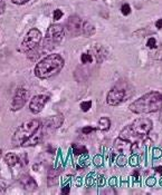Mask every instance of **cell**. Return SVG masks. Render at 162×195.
I'll list each match as a JSON object with an SVG mask.
<instances>
[{
	"label": "cell",
	"mask_w": 162,
	"mask_h": 195,
	"mask_svg": "<svg viewBox=\"0 0 162 195\" xmlns=\"http://www.w3.org/2000/svg\"><path fill=\"white\" fill-rule=\"evenodd\" d=\"M63 67H64V59L57 54H52L45 57L44 59H41L39 62H37L35 67V75L41 79L49 78L58 74Z\"/></svg>",
	"instance_id": "2"
},
{
	"label": "cell",
	"mask_w": 162,
	"mask_h": 195,
	"mask_svg": "<svg viewBox=\"0 0 162 195\" xmlns=\"http://www.w3.org/2000/svg\"><path fill=\"white\" fill-rule=\"evenodd\" d=\"M146 45H148L149 48H155V47H157V40L154 39V38H150V39L148 40Z\"/></svg>",
	"instance_id": "22"
},
{
	"label": "cell",
	"mask_w": 162,
	"mask_h": 195,
	"mask_svg": "<svg viewBox=\"0 0 162 195\" xmlns=\"http://www.w3.org/2000/svg\"><path fill=\"white\" fill-rule=\"evenodd\" d=\"M20 183L22 187L28 192H33L37 188V182L29 175H22L20 177Z\"/></svg>",
	"instance_id": "13"
},
{
	"label": "cell",
	"mask_w": 162,
	"mask_h": 195,
	"mask_svg": "<svg viewBox=\"0 0 162 195\" xmlns=\"http://www.w3.org/2000/svg\"><path fill=\"white\" fill-rule=\"evenodd\" d=\"M41 40V34L38 29H31L28 31L25 39L21 44V50L25 53H29L33 49H35Z\"/></svg>",
	"instance_id": "6"
},
{
	"label": "cell",
	"mask_w": 162,
	"mask_h": 195,
	"mask_svg": "<svg viewBox=\"0 0 162 195\" xmlns=\"http://www.w3.org/2000/svg\"><path fill=\"white\" fill-rule=\"evenodd\" d=\"M152 129V122L149 118H138L121 132L120 137L130 141L132 144H135L136 141H140L142 137L146 136Z\"/></svg>",
	"instance_id": "3"
},
{
	"label": "cell",
	"mask_w": 162,
	"mask_h": 195,
	"mask_svg": "<svg viewBox=\"0 0 162 195\" xmlns=\"http://www.w3.org/2000/svg\"><path fill=\"white\" fill-rule=\"evenodd\" d=\"M92 56L90 55V54H83L82 56H81V60L82 62L84 64H88V62H92Z\"/></svg>",
	"instance_id": "18"
},
{
	"label": "cell",
	"mask_w": 162,
	"mask_h": 195,
	"mask_svg": "<svg viewBox=\"0 0 162 195\" xmlns=\"http://www.w3.org/2000/svg\"><path fill=\"white\" fill-rule=\"evenodd\" d=\"M72 147H73V152H74L75 155H83V154H86V153H87V148L84 146H81V145L73 144Z\"/></svg>",
	"instance_id": "17"
},
{
	"label": "cell",
	"mask_w": 162,
	"mask_h": 195,
	"mask_svg": "<svg viewBox=\"0 0 162 195\" xmlns=\"http://www.w3.org/2000/svg\"><path fill=\"white\" fill-rule=\"evenodd\" d=\"M61 193L63 194H68L70 193V186H65L63 190H61Z\"/></svg>",
	"instance_id": "26"
},
{
	"label": "cell",
	"mask_w": 162,
	"mask_h": 195,
	"mask_svg": "<svg viewBox=\"0 0 162 195\" xmlns=\"http://www.w3.org/2000/svg\"><path fill=\"white\" fill-rule=\"evenodd\" d=\"M155 26H157V28H158V29H161V28H162V19H160V20H158V21H157Z\"/></svg>",
	"instance_id": "27"
},
{
	"label": "cell",
	"mask_w": 162,
	"mask_h": 195,
	"mask_svg": "<svg viewBox=\"0 0 162 195\" xmlns=\"http://www.w3.org/2000/svg\"><path fill=\"white\" fill-rule=\"evenodd\" d=\"M130 111L135 114H148L162 109V94L151 92L141 96L130 105Z\"/></svg>",
	"instance_id": "1"
},
{
	"label": "cell",
	"mask_w": 162,
	"mask_h": 195,
	"mask_svg": "<svg viewBox=\"0 0 162 195\" xmlns=\"http://www.w3.org/2000/svg\"><path fill=\"white\" fill-rule=\"evenodd\" d=\"M11 1L16 4H26V2H28L29 0H11Z\"/></svg>",
	"instance_id": "24"
},
{
	"label": "cell",
	"mask_w": 162,
	"mask_h": 195,
	"mask_svg": "<svg viewBox=\"0 0 162 195\" xmlns=\"http://www.w3.org/2000/svg\"><path fill=\"white\" fill-rule=\"evenodd\" d=\"M4 161H6V163H7L9 166H13V165H16L17 163H19V157H18L16 154L9 153V154L6 155Z\"/></svg>",
	"instance_id": "15"
},
{
	"label": "cell",
	"mask_w": 162,
	"mask_h": 195,
	"mask_svg": "<svg viewBox=\"0 0 162 195\" xmlns=\"http://www.w3.org/2000/svg\"><path fill=\"white\" fill-rule=\"evenodd\" d=\"M121 11H122V13L124 15V16L129 15V13L131 12V7H130V4H123L122 8H121Z\"/></svg>",
	"instance_id": "20"
},
{
	"label": "cell",
	"mask_w": 162,
	"mask_h": 195,
	"mask_svg": "<svg viewBox=\"0 0 162 195\" xmlns=\"http://www.w3.org/2000/svg\"><path fill=\"white\" fill-rule=\"evenodd\" d=\"M64 38V29L59 25H52L47 29L46 37L44 40V48L50 49L55 48Z\"/></svg>",
	"instance_id": "5"
},
{
	"label": "cell",
	"mask_w": 162,
	"mask_h": 195,
	"mask_svg": "<svg viewBox=\"0 0 162 195\" xmlns=\"http://www.w3.org/2000/svg\"><path fill=\"white\" fill-rule=\"evenodd\" d=\"M130 95L126 93V89L122 87H113L107 94L106 102L111 106H118L121 103H123L125 99H127Z\"/></svg>",
	"instance_id": "7"
},
{
	"label": "cell",
	"mask_w": 162,
	"mask_h": 195,
	"mask_svg": "<svg viewBox=\"0 0 162 195\" xmlns=\"http://www.w3.org/2000/svg\"><path fill=\"white\" fill-rule=\"evenodd\" d=\"M4 11V2L2 0H0V15Z\"/></svg>",
	"instance_id": "25"
},
{
	"label": "cell",
	"mask_w": 162,
	"mask_h": 195,
	"mask_svg": "<svg viewBox=\"0 0 162 195\" xmlns=\"http://www.w3.org/2000/svg\"><path fill=\"white\" fill-rule=\"evenodd\" d=\"M92 132H94V128L91 127V126H86V127L82 128V133L83 134H91Z\"/></svg>",
	"instance_id": "23"
},
{
	"label": "cell",
	"mask_w": 162,
	"mask_h": 195,
	"mask_svg": "<svg viewBox=\"0 0 162 195\" xmlns=\"http://www.w3.org/2000/svg\"><path fill=\"white\" fill-rule=\"evenodd\" d=\"M28 97H29V92L25 88H19L13 99L11 109L13 111H19L20 108H22L27 103V100H28Z\"/></svg>",
	"instance_id": "9"
},
{
	"label": "cell",
	"mask_w": 162,
	"mask_h": 195,
	"mask_svg": "<svg viewBox=\"0 0 162 195\" xmlns=\"http://www.w3.org/2000/svg\"><path fill=\"white\" fill-rule=\"evenodd\" d=\"M91 51H92L93 55L95 56L97 62H104V60L106 59V57H107V54H109L107 53V50H106L102 45H98V44L95 45V46L91 49Z\"/></svg>",
	"instance_id": "12"
},
{
	"label": "cell",
	"mask_w": 162,
	"mask_h": 195,
	"mask_svg": "<svg viewBox=\"0 0 162 195\" xmlns=\"http://www.w3.org/2000/svg\"><path fill=\"white\" fill-rule=\"evenodd\" d=\"M61 17H63V11L59 10V9H56V10L54 11V19H55V20H59Z\"/></svg>",
	"instance_id": "21"
},
{
	"label": "cell",
	"mask_w": 162,
	"mask_h": 195,
	"mask_svg": "<svg viewBox=\"0 0 162 195\" xmlns=\"http://www.w3.org/2000/svg\"><path fill=\"white\" fill-rule=\"evenodd\" d=\"M66 27H67V31L70 36H78L82 34V30H83V21L82 19L78 17V16H70L68 21L66 23Z\"/></svg>",
	"instance_id": "8"
},
{
	"label": "cell",
	"mask_w": 162,
	"mask_h": 195,
	"mask_svg": "<svg viewBox=\"0 0 162 195\" xmlns=\"http://www.w3.org/2000/svg\"><path fill=\"white\" fill-rule=\"evenodd\" d=\"M40 122L37 119H31L29 122H26L21 124L15 132L13 137V146H19L22 145L37 129L39 128Z\"/></svg>",
	"instance_id": "4"
},
{
	"label": "cell",
	"mask_w": 162,
	"mask_h": 195,
	"mask_svg": "<svg viewBox=\"0 0 162 195\" xmlns=\"http://www.w3.org/2000/svg\"><path fill=\"white\" fill-rule=\"evenodd\" d=\"M82 32H83L86 37H90V36L94 35L95 28H94V26H93L91 22L85 21V22H83V30H82Z\"/></svg>",
	"instance_id": "14"
},
{
	"label": "cell",
	"mask_w": 162,
	"mask_h": 195,
	"mask_svg": "<svg viewBox=\"0 0 162 195\" xmlns=\"http://www.w3.org/2000/svg\"><path fill=\"white\" fill-rule=\"evenodd\" d=\"M48 100H49V97L47 95H37V96L31 98L30 104H29V109L34 114L40 113Z\"/></svg>",
	"instance_id": "10"
},
{
	"label": "cell",
	"mask_w": 162,
	"mask_h": 195,
	"mask_svg": "<svg viewBox=\"0 0 162 195\" xmlns=\"http://www.w3.org/2000/svg\"><path fill=\"white\" fill-rule=\"evenodd\" d=\"M91 106H92V102H83L82 104H81V109L83 111H87L90 108H91Z\"/></svg>",
	"instance_id": "19"
},
{
	"label": "cell",
	"mask_w": 162,
	"mask_h": 195,
	"mask_svg": "<svg viewBox=\"0 0 162 195\" xmlns=\"http://www.w3.org/2000/svg\"><path fill=\"white\" fill-rule=\"evenodd\" d=\"M111 126V120L107 117H102L98 120V128L101 130H107Z\"/></svg>",
	"instance_id": "16"
},
{
	"label": "cell",
	"mask_w": 162,
	"mask_h": 195,
	"mask_svg": "<svg viewBox=\"0 0 162 195\" xmlns=\"http://www.w3.org/2000/svg\"><path fill=\"white\" fill-rule=\"evenodd\" d=\"M114 148L120 154H125L127 152H132V143L123 137H118L114 142Z\"/></svg>",
	"instance_id": "11"
}]
</instances>
